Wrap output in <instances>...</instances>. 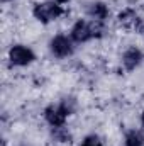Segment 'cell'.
I'll return each instance as SVG.
<instances>
[{"label": "cell", "mask_w": 144, "mask_h": 146, "mask_svg": "<svg viewBox=\"0 0 144 146\" xmlns=\"http://www.w3.org/2000/svg\"><path fill=\"white\" fill-rule=\"evenodd\" d=\"M2 2H10V0H2Z\"/></svg>", "instance_id": "15"}, {"label": "cell", "mask_w": 144, "mask_h": 146, "mask_svg": "<svg viewBox=\"0 0 144 146\" xmlns=\"http://www.w3.org/2000/svg\"><path fill=\"white\" fill-rule=\"evenodd\" d=\"M80 146H104V145H102V141H100V138H98V136L90 134V136H87V138L81 141V145H80Z\"/></svg>", "instance_id": "11"}, {"label": "cell", "mask_w": 144, "mask_h": 146, "mask_svg": "<svg viewBox=\"0 0 144 146\" xmlns=\"http://www.w3.org/2000/svg\"><path fill=\"white\" fill-rule=\"evenodd\" d=\"M70 114L66 112V109L59 104V106H49V107H46L44 110V117H46V121L53 126V127H56V126H65V121H66V117H68Z\"/></svg>", "instance_id": "5"}, {"label": "cell", "mask_w": 144, "mask_h": 146, "mask_svg": "<svg viewBox=\"0 0 144 146\" xmlns=\"http://www.w3.org/2000/svg\"><path fill=\"white\" fill-rule=\"evenodd\" d=\"M32 14L39 22L42 24H48L54 19H58L59 15L65 14V9L61 5H58V2H41L36 3L34 9H32Z\"/></svg>", "instance_id": "2"}, {"label": "cell", "mask_w": 144, "mask_h": 146, "mask_svg": "<svg viewBox=\"0 0 144 146\" xmlns=\"http://www.w3.org/2000/svg\"><path fill=\"white\" fill-rule=\"evenodd\" d=\"M49 48H51V53L56 56V58H68L73 54V42L70 37L63 36V34H58L51 39L49 42Z\"/></svg>", "instance_id": "4"}, {"label": "cell", "mask_w": 144, "mask_h": 146, "mask_svg": "<svg viewBox=\"0 0 144 146\" xmlns=\"http://www.w3.org/2000/svg\"><path fill=\"white\" fill-rule=\"evenodd\" d=\"M117 21H119V24H120L124 29H127V31H136V33H137V29H139V26H141V22H143V21L139 19V15H137L132 9L122 10V12L119 14Z\"/></svg>", "instance_id": "6"}, {"label": "cell", "mask_w": 144, "mask_h": 146, "mask_svg": "<svg viewBox=\"0 0 144 146\" xmlns=\"http://www.w3.org/2000/svg\"><path fill=\"white\" fill-rule=\"evenodd\" d=\"M143 61V53L141 49H137L136 46H131L129 49H126V53L122 54V63H124V68L132 72L136 70Z\"/></svg>", "instance_id": "7"}, {"label": "cell", "mask_w": 144, "mask_h": 146, "mask_svg": "<svg viewBox=\"0 0 144 146\" xmlns=\"http://www.w3.org/2000/svg\"><path fill=\"white\" fill-rule=\"evenodd\" d=\"M58 3H66V2H70V0H56Z\"/></svg>", "instance_id": "13"}, {"label": "cell", "mask_w": 144, "mask_h": 146, "mask_svg": "<svg viewBox=\"0 0 144 146\" xmlns=\"http://www.w3.org/2000/svg\"><path fill=\"white\" fill-rule=\"evenodd\" d=\"M137 33H139L141 36H144V22H141V26H139V29H137Z\"/></svg>", "instance_id": "12"}, {"label": "cell", "mask_w": 144, "mask_h": 146, "mask_svg": "<svg viewBox=\"0 0 144 146\" xmlns=\"http://www.w3.org/2000/svg\"><path fill=\"white\" fill-rule=\"evenodd\" d=\"M141 122H143V126H144V112H143V115H141Z\"/></svg>", "instance_id": "14"}, {"label": "cell", "mask_w": 144, "mask_h": 146, "mask_svg": "<svg viewBox=\"0 0 144 146\" xmlns=\"http://www.w3.org/2000/svg\"><path fill=\"white\" fill-rule=\"evenodd\" d=\"M9 60L15 66H27V65H31L36 60V54L32 53L31 48L22 46V44H15L9 51Z\"/></svg>", "instance_id": "3"}, {"label": "cell", "mask_w": 144, "mask_h": 146, "mask_svg": "<svg viewBox=\"0 0 144 146\" xmlns=\"http://www.w3.org/2000/svg\"><path fill=\"white\" fill-rule=\"evenodd\" d=\"M126 146H144V136L141 131H129L126 134Z\"/></svg>", "instance_id": "10"}, {"label": "cell", "mask_w": 144, "mask_h": 146, "mask_svg": "<svg viewBox=\"0 0 144 146\" xmlns=\"http://www.w3.org/2000/svg\"><path fill=\"white\" fill-rule=\"evenodd\" d=\"M87 14L92 17V21H104L108 15V9L104 2H90L87 7Z\"/></svg>", "instance_id": "8"}, {"label": "cell", "mask_w": 144, "mask_h": 146, "mask_svg": "<svg viewBox=\"0 0 144 146\" xmlns=\"http://www.w3.org/2000/svg\"><path fill=\"white\" fill-rule=\"evenodd\" d=\"M53 138L59 143H71V133L65 127V126H56L53 127Z\"/></svg>", "instance_id": "9"}, {"label": "cell", "mask_w": 144, "mask_h": 146, "mask_svg": "<svg viewBox=\"0 0 144 146\" xmlns=\"http://www.w3.org/2000/svg\"><path fill=\"white\" fill-rule=\"evenodd\" d=\"M104 34V26L100 21H78L71 27V39L75 42H87L93 37H100Z\"/></svg>", "instance_id": "1"}]
</instances>
